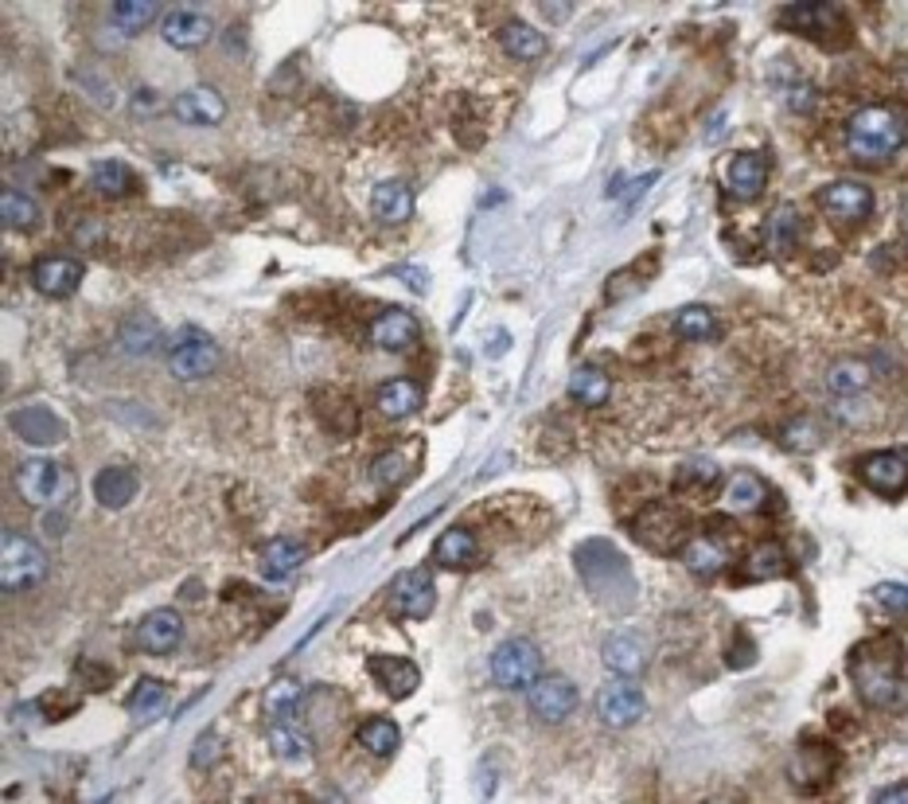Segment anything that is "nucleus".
Masks as SVG:
<instances>
[{
	"instance_id": "f257e3e1",
	"label": "nucleus",
	"mask_w": 908,
	"mask_h": 804,
	"mask_svg": "<svg viewBox=\"0 0 908 804\" xmlns=\"http://www.w3.org/2000/svg\"><path fill=\"white\" fill-rule=\"evenodd\" d=\"M905 145V118L885 106H866L846 122V149L858 160H889Z\"/></svg>"
},
{
	"instance_id": "f03ea898",
	"label": "nucleus",
	"mask_w": 908,
	"mask_h": 804,
	"mask_svg": "<svg viewBox=\"0 0 908 804\" xmlns=\"http://www.w3.org/2000/svg\"><path fill=\"white\" fill-rule=\"evenodd\" d=\"M850 668H854V680H858V695H862L870 707H897L900 695H905L897 648H893V653H873V645H866V648H858Z\"/></svg>"
},
{
	"instance_id": "7ed1b4c3",
	"label": "nucleus",
	"mask_w": 908,
	"mask_h": 804,
	"mask_svg": "<svg viewBox=\"0 0 908 804\" xmlns=\"http://www.w3.org/2000/svg\"><path fill=\"white\" fill-rule=\"evenodd\" d=\"M47 574V559L39 551V543L20 532H4L0 539V582L4 594H24V589L39 586Z\"/></svg>"
},
{
	"instance_id": "20e7f679",
	"label": "nucleus",
	"mask_w": 908,
	"mask_h": 804,
	"mask_svg": "<svg viewBox=\"0 0 908 804\" xmlns=\"http://www.w3.org/2000/svg\"><path fill=\"white\" fill-rule=\"evenodd\" d=\"M538 672H542V656H538V648L530 641L511 636V641H503L492 653V680L500 687H507V692L530 687L538 680Z\"/></svg>"
},
{
	"instance_id": "39448f33",
	"label": "nucleus",
	"mask_w": 908,
	"mask_h": 804,
	"mask_svg": "<svg viewBox=\"0 0 908 804\" xmlns=\"http://www.w3.org/2000/svg\"><path fill=\"white\" fill-rule=\"evenodd\" d=\"M643 711H648V699H643V692L628 675H621L616 683H604L601 692H597V715L612 730H624L631 722H640Z\"/></svg>"
},
{
	"instance_id": "423d86ee",
	"label": "nucleus",
	"mask_w": 908,
	"mask_h": 804,
	"mask_svg": "<svg viewBox=\"0 0 908 804\" xmlns=\"http://www.w3.org/2000/svg\"><path fill=\"white\" fill-rule=\"evenodd\" d=\"M219 360H223V352H219V344H214L211 337H204V332H184V337L172 344V356H168V367H172V375L176 379H207V375L219 367Z\"/></svg>"
},
{
	"instance_id": "0eeeda50",
	"label": "nucleus",
	"mask_w": 908,
	"mask_h": 804,
	"mask_svg": "<svg viewBox=\"0 0 908 804\" xmlns=\"http://www.w3.org/2000/svg\"><path fill=\"white\" fill-rule=\"evenodd\" d=\"M527 703L542 722H562L566 715H574L577 687L566 675H542L527 687Z\"/></svg>"
},
{
	"instance_id": "6e6552de",
	"label": "nucleus",
	"mask_w": 908,
	"mask_h": 804,
	"mask_svg": "<svg viewBox=\"0 0 908 804\" xmlns=\"http://www.w3.org/2000/svg\"><path fill=\"white\" fill-rule=\"evenodd\" d=\"M160 36L176 51H195V47H204L211 39V16L204 9H192V4H176L160 20Z\"/></svg>"
},
{
	"instance_id": "1a4fd4ad",
	"label": "nucleus",
	"mask_w": 908,
	"mask_h": 804,
	"mask_svg": "<svg viewBox=\"0 0 908 804\" xmlns=\"http://www.w3.org/2000/svg\"><path fill=\"white\" fill-rule=\"evenodd\" d=\"M390 598H394V613H402V618H409V621H426L437 606L433 578H429L426 571H402L398 578H394Z\"/></svg>"
},
{
	"instance_id": "9d476101",
	"label": "nucleus",
	"mask_w": 908,
	"mask_h": 804,
	"mask_svg": "<svg viewBox=\"0 0 908 804\" xmlns=\"http://www.w3.org/2000/svg\"><path fill=\"white\" fill-rule=\"evenodd\" d=\"M819 204L843 223H866L873 216V192L870 184H858V180H838V184L823 187Z\"/></svg>"
},
{
	"instance_id": "9b49d317",
	"label": "nucleus",
	"mask_w": 908,
	"mask_h": 804,
	"mask_svg": "<svg viewBox=\"0 0 908 804\" xmlns=\"http://www.w3.org/2000/svg\"><path fill=\"white\" fill-rule=\"evenodd\" d=\"M180 641H184V621H180L176 609H152V613H145V621L137 625V645H140V653H149V656L176 653Z\"/></svg>"
},
{
	"instance_id": "f8f14e48",
	"label": "nucleus",
	"mask_w": 908,
	"mask_h": 804,
	"mask_svg": "<svg viewBox=\"0 0 908 804\" xmlns=\"http://www.w3.org/2000/svg\"><path fill=\"white\" fill-rule=\"evenodd\" d=\"M9 426L20 434V441H28V446H56V441L66 438L63 418H59V414H51V406H39V402L12 411Z\"/></svg>"
},
{
	"instance_id": "ddd939ff",
	"label": "nucleus",
	"mask_w": 908,
	"mask_h": 804,
	"mask_svg": "<svg viewBox=\"0 0 908 804\" xmlns=\"http://www.w3.org/2000/svg\"><path fill=\"white\" fill-rule=\"evenodd\" d=\"M585 555H593L597 562H601V574H581L585 582H589V589H593L597 598H612L616 589H624V586H616L612 578H621V582H631V571H628V559H624L616 547H609V543H601V539H593V543H585L581 547ZM628 594V589H624ZM631 598V594H628Z\"/></svg>"
},
{
	"instance_id": "4468645a",
	"label": "nucleus",
	"mask_w": 908,
	"mask_h": 804,
	"mask_svg": "<svg viewBox=\"0 0 908 804\" xmlns=\"http://www.w3.org/2000/svg\"><path fill=\"white\" fill-rule=\"evenodd\" d=\"M858 473H862V480L873 488V492H881V496H897L900 488H905V477H908L905 453H900V449H878V453H870V458H862V465H858Z\"/></svg>"
},
{
	"instance_id": "2eb2a0df",
	"label": "nucleus",
	"mask_w": 908,
	"mask_h": 804,
	"mask_svg": "<svg viewBox=\"0 0 908 804\" xmlns=\"http://www.w3.org/2000/svg\"><path fill=\"white\" fill-rule=\"evenodd\" d=\"M780 28L803 32V36H815V39H826L834 28H843V20H838V9H834V4L807 0V4H788V9L780 12Z\"/></svg>"
},
{
	"instance_id": "dca6fc26",
	"label": "nucleus",
	"mask_w": 908,
	"mask_h": 804,
	"mask_svg": "<svg viewBox=\"0 0 908 804\" xmlns=\"http://www.w3.org/2000/svg\"><path fill=\"white\" fill-rule=\"evenodd\" d=\"M367 668H371L375 683H379L390 699H406V695L417 692V683H421V672H417V665L406 660V656H371Z\"/></svg>"
},
{
	"instance_id": "f3484780",
	"label": "nucleus",
	"mask_w": 908,
	"mask_h": 804,
	"mask_svg": "<svg viewBox=\"0 0 908 804\" xmlns=\"http://www.w3.org/2000/svg\"><path fill=\"white\" fill-rule=\"evenodd\" d=\"M78 281H83V266H78L75 258H63V254H56V258H39L36 270H32V285H36L44 297H71V293L78 290Z\"/></svg>"
},
{
	"instance_id": "a211bd4d",
	"label": "nucleus",
	"mask_w": 908,
	"mask_h": 804,
	"mask_svg": "<svg viewBox=\"0 0 908 804\" xmlns=\"http://www.w3.org/2000/svg\"><path fill=\"white\" fill-rule=\"evenodd\" d=\"M725 180H729V196L749 204L764 192V180H769V160L760 153H737L725 169Z\"/></svg>"
},
{
	"instance_id": "6ab92c4d",
	"label": "nucleus",
	"mask_w": 908,
	"mask_h": 804,
	"mask_svg": "<svg viewBox=\"0 0 908 804\" xmlns=\"http://www.w3.org/2000/svg\"><path fill=\"white\" fill-rule=\"evenodd\" d=\"M16 488L28 504H47L59 488V465L51 458H28L16 468Z\"/></svg>"
},
{
	"instance_id": "aec40b11",
	"label": "nucleus",
	"mask_w": 908,
	"mask_h": 804,
	"mask_svg": "<svg viewBox=\"0 0 908 804\" xmlns=\"http://www.w3.org/2000/svg\"><path fill=\"white\" fill-rule=\"evenodd\" d=\"M172 113L187 125H219L226 118V102L211 86H195V90H184L172 102Z\"/></svg>"
},
{
	"instance_id": "412c9836",
	"label": "nucleus",
	"mask_w": 908,
	"mask_h": 804,
	"mask_svg": "<svg viewBox=\"0 0 908 804\" xmlns=\"http://www.w3.org/2000/svg\"><path fill=\"white\" fill-rule=\"evenodd\" d=\"M601 656H604V668H609L612 675H628V680H636V675L648 668V645L631 633H612L609 641H604Z\"/></svg>"
},
{
	"instance_id": "4be33fe9",
	"label": "nucleus",
	"mask_w": 908,
	"mask_h": 804,
	"mask_svg": "<svg viewBox=\"0 0 908 804\" xmlns=\"http://www.w3.org/2000/svg\"><path fill=\"white\" fill-rule=\"evenodd\" d=\"M417 337H421V328H417V320L402 309H386L371 325V340L382 348V352H406V348L417 344Z\"/></svg>"
},
{
	"instance_id": "5701e85b",
	"label": "nucleus",
	"mask_w": 908,
	"mask_h": 804,
	"mask_svg": "<svg viewBox=\"0 0 908 804\" xmlns=\"http://www.w3.org/2000/svg\"><path fill=\"white\" fill-rule=\"evenodd\" d=\"M371 211L379 216V223L398 227L414 216V192H409L402 180H382L371 192Z\"/></svg>"
},
{
	"instance_id": "b1692460",
	"label": "nucleus",
	"mask_w": 908,
	"mask_h": 804,
	"mask_svg": "<svg viewBox=\"0 0 908 804\" xmlns=\"http://www.w3.org/2000/svg\"><path fill=\"white\" fill-rule=\"evenodd\" d=\"M137 488H140V480H137V473H133L130 465H106L98 477H94V496H98V504L102 508H125L137 496Z\"/></svg>"
},
{
	"instance_id": "393cba45",
	"label": "nucleus",
	"mask_w": 908,
	"mask_h": 804,
	"mask_svg": "<svg viewBox=\"0 0 908 804\" xmlns=\"http://www.w3.org/2000/svg\"><path fill=\"white\" fill-rule=\"evenodd\" d=\"M421 402H426V394H421V387H417L414 379H390V383H382L379 394H375V406L394 422L417 414L421 411Z\"/></svg>"
},
{
	"instance_id": "a878e982",
	"label": "nucleus",
	"mask_w": 908,
	"mask_h": 804,
	"mask_svg": "<svg viewBox=\"0 0 908 804\" xmlns=\"http://www.w3.org/2000/svg\"><path fill=\"white\" fill-rule=\"evenodd\" d=\"M500 44H503V51H507L511 59H519V63H535V59L547 56V36L538 28H530V24H523V20L503 24Z\"/></svg>"
},
{
	"instance_id": "bb28decb",
	"label": "nucleus",
	"mask_w": 908,
	"mask_h": 804,
	"mask_svg": "<svg viewBox=\"0 0 908 804\" xmlns=\"http://www.w3.org/2000/svg\"><path fill=\"white\" fill-rule=\"evenodd\" d=\"M300 562H305V547H300V543L269 539L266 551H261V574H266L269 582H281V578H289V574H297Z\"/></svg>"
},
{
	"instance_id": "cd10ccee",
	"label": "nucleus",
	"mask_w": 908,
	"mask_h": 804,
	"mask_svg": "<svg viewBox=\"0 0 908 804\" xmlns=\"http://www.w3.org/2000/svg\"><path fill=\"white\" fill-rule=\"evenodd\" d=\"M133 184H137V176H133V169L125 160H98L90 169V187L98 196L121 199V196H130Z\"/></svg>"
},
{
	"instance_id": "c85d7f7f",
	"label": "nucleus",
	"mask_w": 908,
	"mask_h": 804,
	"mask_svg": "<svg viewBox=\"0 0 908 804\" xmlns=\"http://www.w3.org/2000/svg\"><path fill=\"white\" fill-rule=\"evenodd\" d=\"M476 555H480V547H476V535L468 527H449L433 543V559L441 567H468V562H476Z\"/></svg>"
},
{
	"instance_id": "c756f323",
	"label": "nucleus",
	"mask_w": 908,
	"mask_h": 804,
	"mask_svg": "<svg viewBox=\"0 0 908 804\" xmlns=\"http://www.w3.org/2000/svg\"><path fill=\"white\" fill-rule=\"evenodd\" d=\"M609 394H612V383L601 367H577L569 375V399L581 402V406H604Z\"/></svg>"
},
{
	"instance_id": "7c9ffc66",
	"label": "nucleus",
	"mask_w": 908,
	"mask_h": 804,
	"mask_svg": "<svg viewBox=\"0 0 908 804\" xmlns=\"http://www.w3.org/2000/svg\"><path fill=\"white\" fill-rule=\"evenodd\" d=\"M780 574H788V555H784L780 543H760L741 567V578H749V582L780 578Z\"/></svg>"
},
{
	"instance_id": "2f4dec72",
	"label": "nucleus",
	"mask_w": 908,
	"mask_h": 804,
	"mask_svg": "<svg viewBox=\"0 0 908 804\" xmlns=\"http://www.w3.org/2000/svg\"><path fill=\"white\" fill-rule=\"evenodd\" d=\"M355 742H359L367 754H375V758H390L402 742V730L390 719H367L359 730H355Z\"/></svg>"
},
{
	"instance_id": "473e14b6",
	"label": "nucleus",
	"mask_w": 908,
	"mask_h": 804,
	"mask_svg": "<svg viewBox=\"0 0 908 804\" xmlns=\"http://www.w3.org/2000/svg\"><path fill=\"white\" fill-rule=\"evenodd\" d=\"M157 344H160V325L152 317H145V313H137V317H130L121 325V348L133 352V356H149V352H157Z\"/></svg>"
},
{
	"instance_id": "72a5a7b5",
	"label": "nucleus",
	"mask_w": 908,
	"mask_h": 804,
	"mask_svg": "<svg viewBox=\"0 0 908 804\" xmlns=\"http://www.w3.org/2000/svg\"><path fill=\"white\" fill-rule=\"evenodd\" d=\"M683 562H686V571L698 574V578H714V574L725 567V551L714 539H690L683 547Z\"/></svg>"
},
{
	"instance_id": "f704fd0d",
	"label": "nucleus",
	"mask_w": 908,
	"mask_h": 804,
	"mask_svg": "<svg viewBox=\"0 0 908 804\" xmlns=\"http://www.w3.org/2000/svg\"><path fill=\"white\" fill-rule=\"evenodd\" d=\"M799 231H803V223H799V211L792 204H780L776 211L769 216V246L776 254H784V251H792V246L799 243Z\"/></svg>"
},
{
	"instance_id": "c9c22d12",
	"label": "nucleus",
	"mask_w": 908,
	"mask_h": 804,
	"mask_svg": "<svg viewBox=\"0 0 908 804\" xmlns=\"http://www.w3.org/2000/svg\"><path fill=\"white\" fill-rule=\"evenodd\" d=\"M764 500H769V485H764L757 473H737V477L729 480L725 504H729L733 512H757Z\"/></svg>"
},
{
	"instance_id": "e433bc0d",
	"label": "nucleus",
	"mask_w": 908,
	"mask_h": 804,
	"mask_svg": "<svg viewBox=\"0 0 908 804\" xmlns=\"http://www.w3.org/2000/svg\"><path fill=\"white\" fill-rule=\"evenodd\" d=\"M714 332H717V317H714V309H705V305H686V309L675 317L678 340H695V344H702V340H714Z\"/></svg>"
},
{
	"instance_id": "4c0bfd02",
	"label": "nucleus",
	"mask_w": 908,
	"mask_h": 804,
	"mask_svg": "<svg viewBox=\"0 0 908 804\" xmlns=\"http://www.w3.org/2000/svg\"><path fill=\"white\" fill-rule=\"evenodd\" d=\"M0 216H4V227H12V231H32V227L39 223V207H36V199L16 192V187H4V196H0Z\"/></svg>"
},
{
	"instance_id": "58836bf2",
	"label": "nucleus",
	"mask_w": 908,
	"mask_h": 804,
	"mask_svg": "<svg viewBox=\"0 0 908 804\" xmlns=\"http://www.w3.org/2000/svg\"><path fill=\"white\" fill-rule=\"evenodd\" d=\"M269 746H273V754L285 762H308L312 758V742H308L305 730L289 727V722H278V727L269 730Z\"/></svg>"
},
{
	"instance_id": "ea45409f",
	"label": "nucleus",
	"mask_w": 908,
	"mask_h": 804,
	"mask_svg": "<svg viewBox=\"0 0 908 804\" xmlns=\"http://www.w3.org/2000/svg\"><path fill=\"white\" fill-rule=\"evenodd\" d=\"M157 4L152 0H118L113 4V20H118V28L125 32V36H137V32H145L157 20Z\"/></svg>"
},
{
	"instance_id": "a19ab883",
	"label": "nucleus",
	"mask_w": 908,
	"mask_h": 804,
	"mask_svg": "<svg viewBox=\"0 0 908 804\" xmlns=\"http://www.w3.org/2000/svg\"><path fill=\"white\" fill-rule=\"evenodd\" d=\"M717 480H722V468L714 461H686L675 473V488H683V492H710V488H717Z\"/></svg>"
},
{
	"instance_id": "79ce46f5",
	"label": "nucleus",
	"mask_w": 908,
	"mask_h": 804,
	"mask_svg": "<svg viewBox=\"0 0 908 804\" xmlns=\"http://www.w3.org/2000/svg\"><path fill=\"white\" fill-rule=\"evenodd\" d=\"M826 387H831L834 394H862L866 387H870V367L846 360V364L831 367V375H826Z\"/></svg>"
},
{
	"instance_id": "37998d69",
	"label": "nucleus",
	"mask_w": 908,
	"mask_h": 804,
	"mask_svg": "<svg viewBox=\"0 0 908 804\" xmlns=\"http://www.w3.org/2000/svg\"><path fill=\"white\" fill-rule=\"evenodd\" d=\"M164 699H168V692H164V683L160 680H137V687H133V695L125 699V707H130V715H152V711H160L164 707Z\"/></svg>"
},
{
	"instance_id": "c03bdc74",
	"label": "nucleus",
	"mask_w": 908,
	"mask_h": 804,
	"mask_svg": "<svg viewBox=\"0 0 908 804\" xmlns=\"http://www.w3.org/2000/svg\"><path fill=\"white\" fill-rule=\"evenodd\" d=\"M297 699H300V687L297 683H278L273 692H269V711L278 715V719H289V715L297 711Z\"/></svg>"
},
{
	"instance_id": "a18cd8bd",
	"label": "nucleus",
	"mask_w": 908,
	"mask_h": 804,
	"mask_svg": "<svg viewBox=\"0 0 908 804\" xmlns=\"http://www.w3.org/2000/svg\"><path fill=\"white\" fill-rule=\"evenodd\" d=\"M406 461H402V453H382L379 461H375V480H382V485H398L402 477H406Z\"/></svg>"
},
{
	"instance_id": "49530a36",
	"label": "nucleus",
	"mask_w": 908,
	"mask_h": 804,
	"mask_svg": "<svg viewBox=\"0 0 908 804\" xmlns=\"http://www.w3.org/2000/svg\"><path fill=\"white\" fill-rule=\"evenodd\" d=\"M878 601L900 618V613H905V586H900V582H885V586H878Z\"/></svg>"
},
{
	"instance_id": "de8ad7c7",
	"label": "nucleus",
	"mask_w": 908,
	"mask_h": 804,
	"mask_svg": "<svg viewBox=\"0 0 908 804\" xmlns=\"http://www.w3.org/2000/svg\"><path fill=\"white\" fill-rule=\"evenodd\" d=\"M214 746H219V742H214V734H204V739L195 742V754H192L195 766H204V762H214V758H219V750H214Z\"/></svg>"
},
{
	"instance_id": "09e8293b",
	"label": "nucleus",
	"mask_w": 908,
	"mask_h": 804,
	"mask_svg": "<svg viewBox=\"0 0 908 804\" xmlns=\"http://www.w3.org/2000/svg\"><path fill=\"white\" fill-rule=\"evenodd\" d=\"M792 110H811V86H792Z\"/></svg>"
},
{
	"instance_id": "8fccbe9b",
	"label": "nucleus",
	"mask_w": 908,
	"mask_h": 804,
	"mask_svg": "<svg viewBox=\"0 0 908 804\" xmlns=\"http://www.w3.org/2000/svg\"><path fill=\"white\" fill-rule=\"evenodd\" d=\"M78 675H90V680H94V687H106V683H110V672H106V668L78 665Z\"/></svg>"
},
{
	"instance_id": "3c124183",
	"label": "nucleus",
	"mask_w": 908,
	"mask_h": 804,
	"mask_svg": "<svg viewBox=\"0 0 908 804\" xmlns=\"http://www.w3.org/2000/svg\"><path fill=\"white\" fill-rule=\"evenodd\" d=\"M402 273H406L409 290H417V293H426V290H429V273H421V270H402Z\"/></svg>"
},
{
	"instance_id": "603ef678",
	"label": "nucleus",
	"mask_w": 908,
	"mask_h": 804,
	"mask_svg": "<svg viewBox=\"0 0 908 804\" xmlns=\"http://www.w3.org/2000/svg\"><path fill=\"white\" fill-rule=\"evenodd\" d=\"M905 796H908V789H905V785H889V789H881V793H878V801L885 804V801H905Z\"/></svg>"
}]
</instances>
